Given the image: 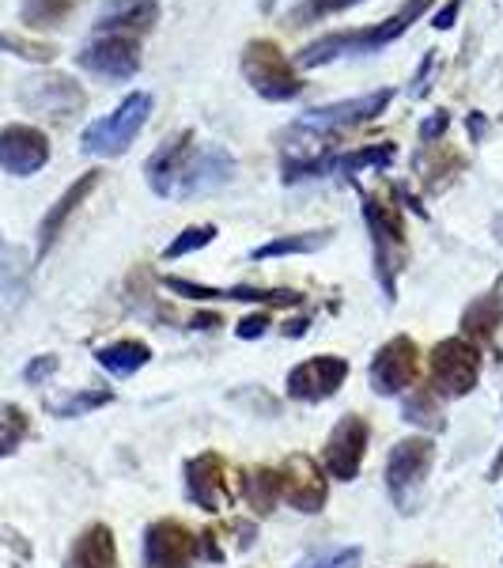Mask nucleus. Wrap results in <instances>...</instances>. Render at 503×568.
<instances>
[{
    "label": "nucleus",
    "mask_w": 503,
    "mask_h": 568,
    "mask_svg": "<svg viewBox=\"0 0 503 568\" xmlns=\"http://www.w3.org/2000/svg\"><path fill=\"white\" fill-rule=\"evenodd\" d=\"M435 0H406L390 20L374 23V27H356V31H329L322 39H315L310 45L296 53V69H318L329 65L337 58H363V53H379L382 45H390L394 39L413 27L420 16L432 8Z\"/></svg>",
    "instance_id": "f257e3e1"
},
{
    "label": "nucleus",
    "mask_w": 503,
    "mask_h": 568,
    "mask_svg": "<svg viewBox=\"0 0 503 568\" xmlns=\"http://www.w3.org/2000/svg\"><path fill=\"white\" fill-rule=\"evenodd\" d=\"M390 103H394V88H379V91H368V95L341 99V103H329V106H315V110H307L304 118H296L285 136L310 141V152H322V149H329L326 141H333V136L360 130V125L382 118Z\"/></svg>",
    "instance_id": "f03ea898"
},
{
    "label": "nucleus",
    "mask_w": 503,
    "mask_h": 568,
    "mask_svg": "<svg viewBox=\"0 0 503 568\" xmlns=\"http://www.w3.org/2000/svg\"><path fill=\"white\" fill-rule=\"evenodd\" d=\"M363 220H368L371 246H374V277L387 296V304L398 300V273L409 262V227L401 209L382 194H363Z\"/></svg>",
    "instance_id": "7ed1b4c3"
},
{
    "label": "nucleus",
    "mask_w": 503,
    "mask_h": 568,
    "mask_svg": "<svg viewBox=\"0 0 503 568\" xmlns=\"http://www.w3.org/2000/svg\"><path fill=\"white\" fill-rule=\"evenodd\" d=\"M152 118V95L148 91H133L117 103L114 114L91 122L84 133H80V152L99 155V160H117L133 149V141L141 136V130Z\"/></svg>",
    "instance_id": "20e7f679"
},
{
    "label": "nucleus",
    "mask_w": 503,
    "mask_h": 568,
    "mask_svg": "<svg viewBox=\"0 0 503 568\" xmlns=\"http://www.w3.org/2000/svg\"><path fill=\"white\" fill-rule=\"evenodd\" d=\"M243 80L258 91L261 99L269 103H291V99L304 95V80H299L296 65L288 61V53L280 50L273 39H250L243 45V58H239Z\"/></svg>",
    "instance_id": "39448f33"
},
{
    "label": "nucleus",
    "mask_w": 503,
    "mask_h": 568,
    "mask_svg": "<svg viewBox=\"0 0 503 568\" xmlns=\"http://www.w3.org/2000/svg\"><path fill=\"white\" fill-rule=\"evenodd\" d=\"M435 466V444L428 436H409L398 439L387 455V493L394 500V508L401 516L417 511L420 493L428 485V474Z\"/></svg>",
    "instance_id": "423d86ee"
},
{
    "label": "nucleus",
    "mask_w": 503,
    "mask_h": 568,
    "mask_svg": "<svg viewBox=\"0 0 503 568\" xmlns=\"http://www.w3.org/2000/svg\"><path fill=\"white\" fill-rule=\"evenodd\" d=\"M428 387L439 398H465L481 379V345H473L470 337H446L439 342L432 356H428Z\"/></svg>",
    "instance_id": "0eeeda50"
},
{
    "label": "nucleus",
    "mask_w": 503,
    "mask_h": 568,
    "mask_svg": "<svg viewBox=\"0 0 503 568\" xmlns=\"http://www.w3.org/2000/svg\"><path fill=\"white\" fill-rule=\"evenodd\" d=\"M20 106L31 110L50 122H72L76 114H84L88 91L69 77V72H34V77L20 80Z\"/></svg>",
    "instance_id": "6e6552de"
},
{
    "label": "nucleus",
    "mask_w": 503,
    "mask_h": 568,
    "mask_svg": "<svg viewBox=\"0 0 503 568\" xmlns=\"http://www.w3.org/2000/svg\"><path fill=\"white\" fill-rule=\"evenodd\" d=\"M417 372H420L417 342L406 334H398V337H390L387 345L374 349L368 379H371V390L379 394V398H394V394L417 387Z\"/></svg>",
    "instance_id": "1a4fd4ad"
},
{
    "label": "nucleus",
    "mask_w": 503,
    "mask_h": 568,
    "mask_svg": "<svg viewBox=\"0 0 503 568\" xmlns=\"http://www.w3.org/2000/svg\"><path fill=\"white\" fill-rule=\"evenodd\" d=\"M349 379V361L345 356H310V361L296 364L285 379V390L291 402H304V406H318V402H329L337 390Z\"/></svg>",
    "instance_id": "9d476101"
},
{
    "label": "nucleus",
    "mask_w": 503,
    "mask_h": 568,
    "mask_svg": "<svg viewBox=\"0 0 503 568\" xmlns=\"http://www.w3.org/2000/svg\"><path fill=\"white\" fill-rule=\"evenodd\" d=\"M76 65L99 80H133L141 72V39L99 34L76 53Z\"/></svg>",
    "instance_id": "9b49d317"
},
{
    "label": "nucleus",
    "mask_w": 503,
    "mask_h": 568,
    "mask_svg": "<svg viewBox=\"0 0 503 568\" xmlns=\"http://www.w3.org/2000/svg\"><path fill=\"white\" fill-rule=\"evenodd\" d=\"M239 163L227 149L219 144H194V152L186 155V168H182L175 197H208L216 190H224L235 179Z\"/></svg>",
    "instance_id": "f8f14e48"
},
{
    "label": "nucleus",
    "mask_w": 503,
    "mask_h": 568,
    "mask_svg": "<svg viewBox=\"0 0 503 568\" xmlns=\"http://www.w3.org/2000/svg\"><path fill=\"white\" fill-rule=\"evenodd\" d=\"M368 444H371V428L360 414H345L341 420H337L333 433H329V439H326V447H322V463H326L329 478H337V481L360 478Z\"/></svg>",
    "instance_id": "ddd939ff"
},
{
    "label": "nucleus",
    "mask_w": 503,
    "mask_h": 568,
    "mask_svg": "<svg viewBox=\"0 0 503 568\" xmlns=\"http://www.w3.org/2000/svg\"><path fill=\"white\" fill-rule=\"evenodd\" d=\"M197 535L178 519H155L144 530V568H194Z\"/></svg>",
    "instance_id": "4468645a"
},
{
    "label": "nucleus",
    "mask_w": 503,
    "mask_h": 568,
    "mask_svg": "<svg viewBox=\"0 0 503 568\" xmlns=\"http://www.w3.org/2000/svg\"><path fill=\"white\" fill-rule=\"evenodd\" d=\"M45 163H50V136L39 125L16 122L0 130V171L27 179V175H39Z\"/></svg>",
    "instance_id": "2eb2a0df"
},
{
    "label": "nucleus",
    "mask_w": 503,
    "mask_h": 568,
    "mask_svg": "<svg viewBox=\"0 0 503 568\" xmlns=\"http://www.w3.org/2000/svg\"><path fill=\"white\" fill-rule=\"evenodd\" d=\"M280 500H288L296 511L304 516H315V511L326 508L329 500V485L326 474L310 455H291V459L280 466Z\"/></svg>",
    "instance_id": "dca6fc26"
},
{
    "label": "nucleus",
    "mask_w": 503,
    "mask_h": 568,
    "mask_svg": "<svg viewBox=\"0 0 503 568\" xmlns=\"http://www.w3.org/2000/svg\"><path fill=\"white\" fill-rule=\"evenodd\" d=\"M194 144H197L194 130H178L148 155V163H144V182H148V190L155 197H175L182 168H186V155L194 152Z\"/></svg>",
    "instance_id": "f3484780"
},
{
    "label": "nucleus",
    "mask_w": 503,
    "mask_h": 568,
    "mask_svg": "<svg viewBox=\"0 0 503 568\" xmlns=\"http://www.w3.org/2000/svg\"><path fill=\"white\" fill-rule=\"evenodd\" d=\"M163 8L160 0H106L95 16L99 34H130V39H144L155 31Z\"/></svg>",
    "instance_id": "a211bd4d"
},
{
    "label": "nucleus",
    "mask_w": 503,
    "mask_h": 568,
    "mask_svg": "<svg viewBox=\"0 0 503 568\" xmlns=\"http://www.w3.org/2000/svg\"><path fill=\"white\" fill-rule=\"evenodd\" d=\"M99 182H103V171H84V175L72 182L65 194L53 201L50 213H45V216H42V224H39V262L53 251V243H58V240H61V232L69 227L72 213H76V209L84 205V201H88L91 194H95Z\"/></svg>",
    "instance_id": "6ab92c4d"
},
{
    "label": "nucleus",
    "mask_w": 503,
    "mask_h": 568,
    "mask_svg": "<svg viewBox=\"0 0 503 568\" xmlns=\"http://www.w3.org/2000/svg\"><path fill=\"white\" fill-rule=\"evenodd\" d=\"M224 459L216 452H201L186 463V497L197 504L201 511L216 516L219 504H224L227 481H224Z\"/></svg>",
    "instance_id": "aec40b11"
},
{
    "label": "nucleus",
    "mask_w": 503,
    "mask_h": 568,
    "mask_svg": "<svg viewBox=\"0 0 503 568\" xmlns=\"http://www.w3.org/2000/svg\"><path fill=\"white\" fill-rule=\"evenodd\" d=\"M65 568H122L117 565V542L106 524H91L76 535L69 549Z\"/></svg>",
    "instance_id": "412c9836"
},
{
    "label": "nucleus",
    "mask_w": 503,
    "mask_h": 568,
    "mask_svg": "<svg viewBox=\"0 0 503 568\" xmlns=\"http://www.w3.org/2000/svg\"><path fill=\"white\" fill-rule=\"evenodd\" d=\"M500 326H503V292L500 288L484 292V296H478L462 311V337H470L473 345H492V337H496Z\"/></svg>",
    "instance_id": "4be33fe9"
},
{
    "label": "nucleus",
    "mask_w": 503,
    "mask_h": 568,
    "mask_svg": "<svg viewBox=\"0 0 503 568\" xmlns=\"http://www.w3.org/2000/svg\"><path fill=\"white\" fill-rule=\"evenodd\" d=\"M239 493L258 516H273V508L280 504V470H273V466H246V470H239Z\"/></svg>",
    "instance_id": "5701e85b"
},
{
    "label": "nucleus",
    "mask_w": 503,
    "mask_h": 568,
    "mask_svg": "<svg viewBox=\"0 0 503 568\" xmlns=\"http://www.w3.org/2000/svg\"><path fill=\"white\" fill-rule=\"evenodd\" d=\"M398 160V144L382 141V144H363L356 152H333L329 155V175H360L371 168H390Z\"/></svg>",
    "instance_id": "b1692460"
},
{
    "label": "nucleus",
    "mask_w": 503,
    "mask_h": 568,
    "mask_svg": "<svg viewBox=\"0 0 503 568\" xmlns=\"http://www.w3.org/2000/svg\"><path fill=\"white\" fill-rule=\"evenodd\" d=\"M333 227H322V232H296V235H277V240L261 243L250 251L254 262H269V258H288V254H315L322 246L333 243Z\"/></svg>",
    "instance_id": "393cba45"
},
{
    "label": "nucleus",
    "mask_w": 503,
    "mask_h": 568,
    "mask_svg": "<svg viewBox=\"0 0 503 568\" xmlns=\"http://www.w3.org/2000/svg\"><path fill=\"white\" fill-rule=\"evenodd\" d=\"M95 361H99V368H103V372L117 375V379H125V375L141 372L144 364L152 361V349L144 342H133V337H125V342L103 345V349L95 353Z\"/></svg>",
    "instance_id": "a878e982"
},
{
    "label": "nucleus",
    "mask_w": 503,
    "mask_h": 568,
    "mask_svg": "<svg viewBox=\"0 0 503 568\" xmlns=\"http://www.w3.org/2000/svg\"><path fill=\"white\" fill-rule=\"evenodd\" d=\"M84 0H23L20 20L34 31H53V27H65V20Z\"/></svg>",
    "instance_id": "bb28decb"
},
{
    "label": "nucleus",
    "mask_w": 503,
    "mask_h": 568,
    "mask_svg": "<svg viewBox=\"0 0 503 568\" xmlns=\"http://www.w3.org/2000/svg\"><path fill=\"white\" fill-rule=\"evenodd\" d=\"M401 417H406L409 425L428 428V433L446 428V417H443V409H439V394L432 387H413V394H406V402H401Z\"/></svg>",
    "instance_id": "cd10ccee"
},
{
    "label": "nucleus",
    "mask_w": 503,
    "mask_h": 568,
    "mask_svg": "<svg viewBox=\"0 0 503 568\" xmlns=\"http://www.w3.org/2000/svg\"><path fill=\"white\" fill-rule=\"evenodd\" d=\"M224 300H243V304H261V307H299L304 304V292L258 288V284H232V288H224Z\"/></svg>",
    "instance_id": "c85d7f7f"
},
{
    "label": "nucleus",
    "mask_w": 503,
    "mask_h": 568,
    "mask_svg": "<svg viewBox=\"0 0 503 568\" xmlns=\"http://www.w3.org/2000/svg\"><path fill=\"white\" fill-rule=\"evenodd\" d=\"M27 436H31V417H27V409L16 406V402L0 406V459L20 452Z\"/></svg>",
    "instance_id": "c756f323"
},
{
    "label": "nucleus",
    "mask_w": 503,
    "mask_h": 568,
    "mask_svg": "<svg viewBox=\"0 0 503 568\" xmlns=\"http://www.w3.org/2000/svg\"><path fill=\"white\" fill-rule=\"evenodd\" d=\"M114 402V390H76L61 402H50V414L61 417V420H72V417H88L95 409H103Z\"/></svg>",
    "instance_id": "7c9ffc66"
},
{
    "label": "nucleus",
    "mask_w": 503,
    "mask_h": 568,
    "mask_svg": "<svg viewBox=\"0 0 503 568\" xmlns=\"http://www.w3.org/2000/svg\"><path fill=\"white\" fill-rule=\"evenodd\" d=\"M0 53H12V58H20V61H34V65H50V61L58 58V45L27 39V34L0 31Z\"/></svg>",
    "instance_id": "2f4dec72"
},
{
    "label": "nucleus",
    "mask_w": 503,
    "mask_h": 568,
    "mask_svg": "<svg viewBox=\"0 0 503 568\" xmlns=\"http://www.w3.org/2000/svg\"><path fill=\"white\" fill-rule=\"evenodd\" d=\"M465 168V160L462 155H454V152H435V160L428 163V160H417V171H420V179H424V186L432 190V194H439V190L446 186L459 171Z\"/></svg>",
    "instance_id": "473e14b6"
},
{
    "label": "nucleus",
    "mask_w": 503,
    "mask_h": 568,
    "mask_svg": "<svg viewBox=\"0 0 503 568\" xmlns=\"http://www.w3.org/2000/svg\"><path fill=\"white\" fill-rule=\"evenodd\" d=\"M363 4V0H304L299 8H291L288 23L291 27H307V23H322L326 16H337V12H349V8Z\"/></svg>",
    "instance_id": "72a5a7b5"
},
{
    "label": "nucleus",
    "mask_w": 503,
    "mask_h": 568,
    "mask_svg": "<svg viewBox=\"0 0 503 568\" xmlns=\"http://www.w3.org/2000/svg\"><path fill=\"white\" fill-rule=\"evenodd\" d=\"M216 224H189L186 232L182 235H175V240L167 243V251H163V258H186V254H194V251H201V246H208L216 240Z\"/></svg>",
    "instance_id": "f704fd0d"
},
{
    "label": "nucleus",
    "mask_w": 503,
    "mask_h": 568,
    "mask_svg": "<svg viewBox=\"0 0 503 568\" xmlns=\"http://www.w3.org/2000/svg\"><path fill=\"white\" fill-rule=\"evenodd\" d=\"M23 292V258L16 251H0V296L16 300Z\"/></svg>",
    "instance_id": "c9c22d12"
},
{
    "label": "nucleus",
    "mask_w": 503,
    "mask_h": 568,
    "mask_svg": "<svg viewBox=\"0 0 503 568\" xmlns=\"http://www.w3.org/2000/svg\"><path fill=\"white\" fill-rule=\"evenodd\" d=\"M363 561V549L360 546H341V549H329V554L307 557L299 568H356Z\"/></svg>",
    "instance_id": "e433bc0d"
},
{
    "label": "nucleus",
    "mask_w": 503,
    "mask_h": 568,
    "mask_svg": "<svg viewBox=\"0 0 503 568\" xmlns=\"http://www.w3.org/2000/svg\"><path fill=\"white\" fill-rule=\"evenodd\" d=\"M163 288L175 292V296H186V300H224V288H213V284H197V281H186V277H163Z\"/></svg>",
    "instance_id": "4c0bfd02"
},
{
    "label": "nucleus",
    "mask_w": 503,
    "mask_h": 568,
    "mask_svg": "<svg viewBox=\"0 0 503 568\" xmlns=\"http://www.w3.org/2000/svg\"><path fill=\"white\" fill-rule=\"evenodd\" d=\"M61 368V361L53 353H45V356H34L31 364L23 368V379H27V387H42L45 379H50L53 372Z\"/></svg>",
    "instance_id": "58836bf2"
},
{
    "label": "nucleus",
    "mask_w": 503,
    "mask_h": 568,
    "mask_svg": "<svg viewBox=\"0 0 503 568\" xmlns=\"http://www.w3.org/2000/svg\"><path fill=\"white\" fill-rule=\"evenodd\" d=\"M269 315L265 311H254V315L239 318V326H235V337H243V342H254V337H265L269 334Z\"/></svg>",
    "instance_id": "ea45409f"
},
{
    "label": "nucleus",
    "mask_w": 503,
    "mask_h": 568,
    "mask_svg": "<svg viewBox=\"0 0 503 568\" xmlns=\"http://www.w3.org/2000/svg\"><path fill=\"white\" fill-rule=\"evenodd\" d=\"M446 130H451V114H446V110H435L432 118L420 122V144H435Z\"/></svg>",
    "instance_id": "a19ab883"
},
{
    "label": "nucleus",
    "mask_w": 503,
    "mask_h": 568,
    "mask_svg": "<svg viewBox=\"0 0 503 568\" xmlns=\"http://www.w3.org/2000/svg\"><path fill=\"white\" fill-rule=\"evenodd\" d=\"M435 69V50H428L424 58H420V69H417V77H413V84H409V95L420 99L428 91V72Z\"/></svg>",
    "instance_id": "79ce46f5"
},
{
    "label": "nucleus",
    "mask_w": 503,
    "mask_h": 568,
    "mask_svg": "<svg viewBox=\"0 0 503 568\" xmlns=\"http://www.w3.org/2000/svg\"><path fill=\"white\" fill-rule=\"evenodd\" d=\"M459 12H462V0H446V8H439L435 12L432 27L435 31H446V27H454V20H459Z\"/></svg>",
    "instance_id": "37998d69"
},
{
    "label": "nucleus",
    "mask_w": 503,
    "mask_h": 568,
    "mask_svg": "<svg viewBox=\"0 0 503 568\" xmlns=\"http://www.w3.org/2000/svg\"><path fill=\"white\" fill-rule=\"evenodd\" d=\"M465 130H470V141H473V144H481V141H484V133H489V118H484L481 110H473V114L465 118Z\"/></svg>",
    "instance_id": "c03bdc74"
},
{
    "label": "nucleus",
    "mask_w": 503,
    "mask_h": 568,
    "mask_svg": "<svg viewBox=\"0 0 503 568\" xmlns=\"http://www.w3.org/2000/svg\"><path fill=\"white\" fill-rule=\"evenodd\" d=\"M189 326H194V329H219V326H224V318H219L216 311H201V315L189 318Z\"/></svg>",
    "instance_id": "a18cd8bd"
},
{
    "label": "nucleus",
    "mask_w": 503,
    "mask_h": 568,
    "mask_svg": "<svg viewBox=\"0 0 503 568\" xmlns=\"http://www.w3.org/2000/svg\"><path fill=\"white\" fill-rule=\"evenodd\" d=\"M307 329H310V318L299 315V318H288V323H285V329H280V334H285L288 342H291V337H304Z\"/></svg>",
    "instance_id": "49530a36"
},
{
    "label": "nucleus",
    "mask_w": 503,
    "mask_h": 568,
    "mask_svg": "<svg viewBox=\"0 0 503 568\" xmlns=\"http://www.w3.org/2000/svg\"><path fill=\"white\" fill-rule=\"evenodd\" d=\"M503 478V447L496 452V459H492V466H489V481H500Z\"/></svg>",
    "instance_id": "de8ad7c7"
},
{
    "label": "nucleus",
    "mask_w": 503,
    "mask_h": 568,
    "mask_svg": "<svg viewBox=\"0 0 503 568\" xmlns=\"http://www.w3.org/2000/svg\"><path fill=\"white\" fill-rule=\"evenodd\" d=\"M413 568H446V565H435V561H428V565H413Z\"/></svg>",
    "instance_id": "09e8293b"
}]
</instances>
